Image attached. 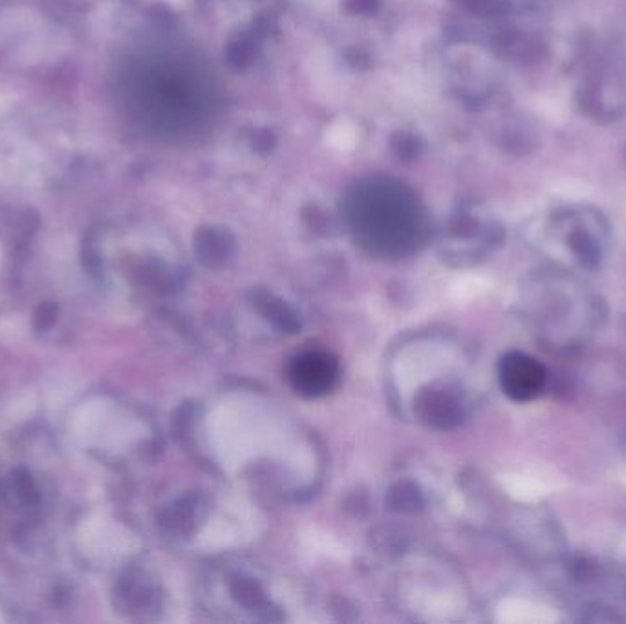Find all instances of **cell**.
Masks as SVG:
<instances>
[{
	"label": "cell",
	"instance_id": "8992f818",
	"mask_svg": "<svg viewBox=\"0 0 626 624\" xmlns=\"http://www.w3.org/2000/svg\"><path fill=\"white\" fill-rule=\"evenodd\" d=\"M266 313L270 315L271 321H275V323H279L281 328L284 330H295L297 328V323H295V319H293V313L282 304L281 301L277 302H266Z\"/></svg>",
	"mask_w": 626,
	"mask_h": 624
},
{
	"label": "cell",
	"instance_id": "277c9868",
	"mask_svg": "<svg viewBox=\"0 0 626 624\" xmlns=\"http://www.w3.org/2000/svg\"><path fill=\"white\" fill-rule=\"evenodd\" d=\"M6 496L10 498L11 504L21 509H35L41 504L39 487L35 484L32 473L26 469L11 471L6 484Z\"/></svg>",
	"mask_w": 626,
	"mask_h": 624
},
{
	"label": "cell",
	"instance_id": "52a82bcc",
	"mask_svg": "<svg viewBox=\"0 0 626 624\" xmlns=\"http://www.w3.org/2000/svg\"><path fill=\"white\" fill-rule=\"evenodd\" d=\"M330 140L337 149H350L354 145V130L348 129L345 125H339L330 132Z\"/></svg>",
	"mask_w": 626,
	"mask_h": 624
},
{
	"label": "cell",
	"instance_id": "7a4b0ae2",
	"mask_svg": "<svg viewBox=\"0 0 626 624\" xmlns=\"http://www.w3.org/2000/svg\"><path fill=\"white\" fill-rule=\"evenodd\" d=\"M290 385L304 398H321L339 381V361L330 352L312 350L295 357L288 368Z\"/></svg>",
	"mask_w": 626,
	"mask_h": 624
},
{
	"label": "cell",
	"instance_id": "3957f363",
	"mask_svg": "<svg viewBox=\"0 0 626 624\" xmlns=\"http://www.w3.org/2000/svg\"><path fill=\"white\" fill-rule=\"evenodd\" d=\"M416 412L421 421L434 429H454L464 420V407L460 399L447 390H423L416 401Z\"/></svg>",
	"mask_w": 626,
	"mask_h": 624
},
{
	"label": "cell",
	"instance_id": "6da1fadb",
	"mask_svg": "<svg viewBox=\"0 0 626 624\" xmlns=\"http://www.w3.org/2000/svg\"><path fill=\"white\" fill-rule=\"evenodd\" d=\"M498 383L513 401L526 403L539 398L548 385L546 366L524 352H509L498 363Z\"/></svg>",
	"mask_w": 626,
	"mask_h": 624
},
{
	"label": "cell",
	"instance_id": "5b68a950",
	"mask_svg": "<svg viewBox=\"0 0 626 624\" xmlns=\"http://www.w3.org/2000/svg\"><path fill=\"white\" fill-rule=\"evenodd\" d=\"M57 319H59V304L55 301L41 302L33 315V328L44 334L54 328Z\"/></svg>",
	"mask_w": 626,
	"mask_h": 624
}]
</instances>
